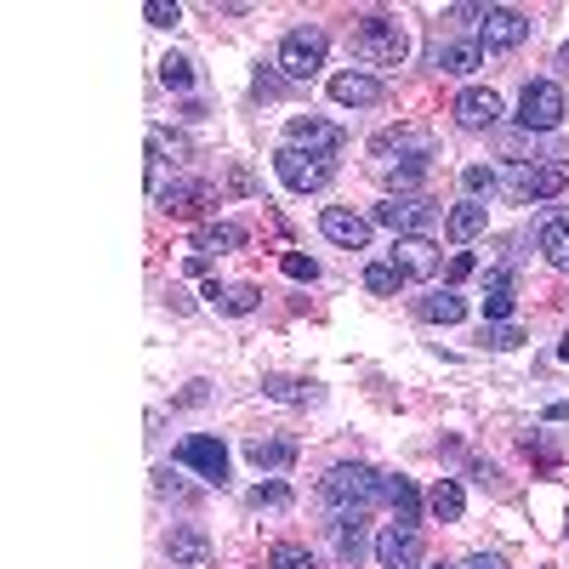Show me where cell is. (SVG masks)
Masks as SVG:
<instances>
[{
	"mask_svg": "<svg viewBox=\"0 0 569 569\" xmlns=\"http://www.w3.org/2000/svg\"><path fill=\"white\" fill-rule=\"evenodd\" d=\"M427 160H433V137L416 131V126H393V131H382L370 142V166L382 171L388 182H399V188L421 182Z\"/></svg>",
	"mask_w": 569,
	"mask_h": 569,
	"instance_id": "obj_1",
	"label": "cell"
},
{
	"mask_svg": "<svg viewBox=\"0 0 569 569\" xmlns=\"http://www.w3.org/2000/svg\"><path fill=\"white\" fill-rule=\"evenodd\" d=\"M382 496H388V479L376 467H365V461H342V467H330L325 479H319V501L337 512V518L365 512L370 501H382Z\"/></svg>",
	"mask_w": 569,
	"mask_h": 569,
	"instance_id": "obj_2",
	"label": "cell"
},
{
	"mask_svg": "<svg viewBox=\"0 0 569 569\" xmlns=\"http://www.w3.org/2000/svg\"><path fill=\"white\" fill-rule=\"evenodd\" d=\"M353 58L365 63V69H399L405 58H410V29L399 23V18H365L359 29H353Z\"/></svg>",
	"mask_w": 569,
	"mask_h": 569,
	"instance_id": "obj_3",
	"label": "cell"
},
{
	"mask_svg": "<svg viewBox=\"0 0 569 569\" xmlns=\"http://www.w3.org/2000/svg\"><path fill=\"white\" fill-rule=\"evenodd\" d=\"M325 29H291L279 40V58H273V69H284V80H313L319 69H325Z\"/></svg>",
	"mask_w": 569,
	"mask_h": 569,
	"instance_id": "obj_4",
	"label": "cell"
},
{
	"mask_svg": "<svg viewBox=\"0 0 569 569\" xmlns=\"http://www.w3.org/2000/svg\"><path fill=\"white\" fill-rule=\"evenodd\" d=\"M376 222L393 228L399 240H410V233H427L439 222V206L427 200V194H388L382 206H376Z\"/></svg>",
	"mask_w": 569,
	"mask_h": 569,
	"instance_id": "obj_5",
	"label": "cell"
},
{
	"mask_svg": "<svg viewBox=\"0 0 569 569\" xmlns=\"http://www.w3.org/2000/svg\"><path fill=\"white\" fill-rule=\"evenodd\" d=\"M563 86L558 80H530L525 86V98H518V126L525 131H552L563 120Z\"/></svg>",
	"mask_w": 569,
	"mask_h": 569,
	"instance_id": "obj_6",
	"label": "cell"
},
{
	"mask_svg": "<svg viewBox=\"0 0 569 569\" xmlns=\"http://www.w3.org/2000/svg\"><path fill=\"white\" fill-rule=\"evenodd\" d=\"M177 461H182V467H194L200 479L217 485V490L228 485V445H222L217 433H188V439L177 445Z\"/></svg>",
	"mask_w": 569,
	"mask_h": 569,
	"instance_id": "obj_7",
	"label": "cell"
},
{
	"mask_svg": "<svg viewBox=\"0 0 569 569\" xmlns=\"http://www.w3.org/2000/svg\"><path fill=\"white\" fill-rule=\"evenodd\" d=\"M273 171H279L284 188H297V194H319V188L330 182V160L302 154V149H279L273 154Z\"/></svg>",
	"mask_w": 569,
	"mask_h": 569,
	"instance_id": "obj_8",
	"label": "cell"
},
{
	"mask_svg": "<svg viewBox=\"0 0 569 569\" xmlns=\"http://www.w3.org/2000/svg\"><path fill=\"white\" fill-rule=\"evenodd\" d=\"M530 40V18L512 12V7H485L479 18V46H490V52H512V46Z\"/></svg>",
	"mask_w": 569,
	"mask_h": 569,
	"instance_id": "obj_9",
	"label": "cell"
},
{
	"mask_svg": "<svg viewBox=\"0 0 569 569\" xmlns=\"http://www.w3.org/2000/svg\"><path fill=\"white\" fill-rule=\"evenodd\" d=\"M284 149H302V154H319V160H330V154L342 149V126L313 120V114H297L291 126H284Z\"/></svg>",
	"mask_w": 569,
	"mask_h": 569,
	"instance_id": "obj_10",
	"label": "cell"
},
{
	"mask_svg": "<svg viewBox=\"0 0 569 569\" xmlns=\"http://www.w3.org/2000/svg\"><path fill=\"white\" fill-rule=\"evenodd\" d=\"M421 530L416 525H388L382 536H376V563L382 569H421Z\"/></svg>",
	"mask_w": 569,
	"mask_h": 569,
	"instance_id": "obj_11",
	"label": "cell"
},
{
	"mask_svg": "<svg viewBox=\"0 0 569 569\" xmlns=\"http://www.w3.org/2000/svg\"><path fill=\"white\" fill-rule=\"evenodd\" d=\"M319 228H325V240L342 246V251H365V246H370V217H359V211L325 206V211H319Z\"/></svg>",
	"mask_w": 569,
	"mask_h": 569,
	"instance_id": "obj_12",
	"label": "cell"
},
{
	"mask_svg": "<svg viewBox=\"0 0 569 569\" xmlns=\"http://www.w3.org/2000/svg\"><path fill=\"white\" fill-rule=\"evenodd\" d=\"M467 131H490L496 120H501V98H496V91L490 86H467L461 91V98H456V109H450Z\"/></svg>",
	"mask_w": 569,
	"mask_h": 569,
	"instance_id": "obj_13",
	"label": "cell"
},
{
	"mask_svg": "<svg viewBox=\"0 0 569 569\" xmlns=\"http://www.w3.org/2000/svg\"><path fill=\"white\" fill-rule=\"evenodd\" d=\"M166 558H171L177 569H206V563H211V536H206L200 525H177V530L166 536Z\"/></svg>",
	"mask_w": 569,
	"mask_h": 569,
	"instance_id": "obj_14",
	"label": "cell"
},
{
	"mask_svg": "<svg viewBox=\"0 0 569 569\" xmlns=\"http://www.w3.org/2000/svg\"><path fill=\"white\" fill-rule=\"evenodd\" d=\"M405 279H427L439 268V246L427 240V233H410V240H393V257H388Z\"/></svg>",
	"mask_w": 569,
	"mask_h": 569,
	"instance_id": "obj_15",
	"label": "cell"
},
{
	"mask_svg": "<svg viewBox=\"0 0 569 569\" xmlns=\"http://www.w3.org/2000/svg\"><path fill=\"white\" fill-rule=\"evenodd\" d=\"M536 251H541L558 273H569V211H547V217L536 222Z\"/></svg>",
	"mask_w": 569,
	"mask_h": 569,
	"instance_id": "obj_16",
	"label": "cell"
},
{
	"mask_svg": "<svg viewBox=\"0 0 569 569\" xmlns=\"http://www.w3.org/2000/svg\"><path fill=\"white\" fill-rule=\"evenodd\" d=\"M563 182H569L563 166H518V171H512V194H525V200H552V194H563Z\"/></svg>",
	"mask_w": 569,
	"mask_h": 569,
	"instance_id": "obj_17",
	"label": "cell"
},
{
	"mask_svg": "<svg viewBox=\"0 0 569 569\" xmlns=\"http://www.w3.org/2000/svg\"><path fill=\"white\" fill-rule=\"evenodd\" d=\"M330 98H337L342 109H370L376 98H382V80L365 74V69H348V74L330 80Z\"/></svg>",
	"mask_w": 569,
	"mask_h": 569,
	"instance_id": "obj_18",
	"label": "cell"
},
{
	"mask_svg": "<svg viewBox=\"0 0 569 569\" xmlns=\"http://www.w3.org/2000/svg\"><path fill=\"white\" fill-rule=\"evenodd\" d=\"M416 319H427V325H461L467 319V302L450 291H427V297H416Z\"/></svg>",
	"mask_w": 569,
	"mask_h": 569,
	"instance_id": "obj_19",
	"label": "cell"
},
{
	"mask_svg": "<svg viewBox=\"0 0 569 569\" xmlns=\"http://www.w3.org/2000/svg\"><path fill=\"white\" fill-rule=\"evenodd\" d=\"M246 461L257 472H284V467L297 461V445L291 439H246Z\"/></svg>",
	"mask_w": 569,
	"mask_h": 569,
	"instance_id": "obj_20",
	"label": "cell"
},
{
	"mask_svg": "<svg viewBox=\"0 0 569 569\" xmlns=\"http://www.w3.org/2000/svg\"><path fill=\"white\" fill-rule=\"evenodd\" d=\"M450 240H479V233L490 228V206H479V200H461L456 211H450Z\"/></svg>",
	"mask_w": 569,
	"mask_h": 569,
	"instance_id": "obj_21",
	"label": "cell"
},
{
	"mask_svg": "<svg viewBox=\"0 0 569 569\" xmlns=\"http://www.w3.org/2000/svg\"><path fill=\"white\" fill-rule=\"evenodd\" d=\"M427 512H433L439 525H456V518L467 512V496H461V485H456V479H439V485H433V496H427Z\"/></svg>",
	"mask_w": 569,
	"mask_h": 569,
	"instance_id": "obj_22",
	"label": "cell"
},
{
	"mask_svg": "<svg viewBox=\"0 0 569 569\" xmlns=\"http://www.w3.org/2000/svg\"><path fill=\"white\" fill-rule=\"evenodd\" d=\"M512 313V279L507 273H485V325H501Z\"/></svg>",
	"mask_w": 569,
	"mask_h": 569,
	"instance_id": "obj_23",
	"label": "cell"
},
{
	"mask_svg": "<svg viewBox=\"0 0 569 569\" xmlns=\"http://www.w3.org/2000/svg\"><path fill=\"white\" fill-rule=\"evenodd\" d=\"M365 547H370V530H365V512H348L342 525H337V552H342L348 563H359V558H365Z\"/></svg>",
	"mask_w": 569,
	"mask_h": 569,
	"instance_id": "obj_24",
	"label": "cell"
},
{
	"mask_svg": "<svg viewBox=\"0 0 569 569\" xmlns=\"http://www.w3.org/2000/svg\"><path fill=\"white\" fill-rule=\"evenodd\" d=\"M479 63H485V46L479 40H456V46H445V52H439V69L445 74H472Z\"/></svg>",
	"mask_w": 569,
	"mask_h": 569,
	"instance_id": "obj_25",
	"label": "cell"
},
{
	"mask_svg": "<svg viewBox=\"0 0 569 569\" xmlns=\"http://www.w3.org/2000/svg\"><path fill=\"white\" fill-rule=\"evenodd\" d=\"M382 501L393 507L399 525H416V518H421V496H416V485H410V479H388V496H382Z\"/></svg>",
	"mask_w": 569,
	"mask_h": 569,
	"instance_id": "obj_26",
	"label": "cell"
},
{
	"mask_svg": "<svg viewBox=\"0 0 569 569\" xmlns=\"http://www.w3.org/2000/svg\"><path fill=\"white\" fill-rule=\"evenodd\" d=\"M240 246H246V228H240V222H211V228L200 233V251H217V257H222V251H240Z\"/></svg>",
	"mask_w": 569,
	"mask_h": 569,
	"instance_id": "obj_27",
	"label": "cell"
},
{
	"mask_svg": "<svg viewBox=\"0 0 569 569\" xmlns=\"http://www.w3.org/2000/svg\"><path fill=\"white\" fill-rule=\"evenodd\" d=\"M399 284H410V279H405L393 262H370V268H365V291H370V297H399Z\"/></svg>",
	"mask_w": 569,
	"mask_h": 569,
	"instance_id": "obj_28",
	"label": "cell"
},
{
	"mask_svg": "<svg viewBox=\"0 0 569 569\" xmlns=\"http://www.w3.org/2000/svg\"><path fill=\"white\" fill-rule=\"evenodd\" d=\"M268 399H284V405H313L319 399V388L313 382H291V376H268Z\"/></svg>",
	"mask_w": 569,
	"mask_h": 569,
	"instance_id": "obj_29",
	"label": "cell"
},
{
	"mask_svg": "<svg viewBox=\"0 0 569 569\" xmlns=\"http://www.w3.org/2000/svg\"><path fill=\"white\" fill-rule=\"evenodd\" d=\"M166 211H177V217H194L200 211V200H206V188L200 182H177V188H166Z\"/></svg>",
	"mask_w": 569,
	"mask_h": 569,
	"instance_id": "obj_30",
	"label": "cell"
},
{
	"mask_svg": "<svg viewBox=\"0 0 569 569\" xmlns=\"http://www.w3.org/2000/svg\"><path fill=\"white\" fill-rule=\"evenodd\" d=\"M518 342H525V325H512V319L485 325V348H490V353H512Z\"/></svg>",
	"mask_w": 569,
	"mask_h": 569,
	"instance_id": "obj_31",
	"label": "cell"
},
{
	"mask_svg": "<svg viewBox=\"0 0 569 569\" xmlns=\"http://www.w3.org/2000/svg\"><path fill=\"white\" fill-rule=\"evenodd\" d=\"M268 563H273V569H319V558H313L308 547H297V541H279V547L268 552Z\"/></svg>",
	"mask_w": 569,
	"mask_h": 569,
	"instance_id": "obj_32",
	"label": "cell"
},
{
	"mask_svg": "<svg viewBox=\"0 0 569 569\" xmlns=\"http://www.w3.org/2000/svg\"><path fill=\"white\" fill-rule=\"evenodd\" d=\"M160 80H166L171 91H188V86H194V63H188V58H177V52H171V58L160 63Z\"/></svg>",
	"mask_w": 569,
	"mask_h": 569,
	"instance_id": "obj_33",
	"label": "cell"
},
{
	"mask_svg": "<svg viewBox=\"0 0 569 569\" xmlns=\"http://www.w3.org/2000/svg\"><path fill=\"white\" fill-rule=\"evenodd\" d=\"M496 182H501L496 166H467V171H461V188H467V194H496Z\"/></svg>",
	"mask_w": 569,
	"mask_h": 569,
	"instance_id": "obj_34",
	"label": "cell"
},
{
	"mask_svg": "<svg viewBox=\"0 0 569 569\" xmlns=\"http://www.w3.org/2000/svg\"><path fill=\"white\" fill-rule=\"evenodd\" d=\"M257 302H262L257 284H233V291H222V308H228V313H251Z\"/></svg>",
	"mask_w": 569,
	"mask_h": 569,
	"instance_id": "obj_35",
	"label": "cell"
},
{
	"mask_svg": "<svg viewBox=\"0 0 569 569\" xmlns=\"http://www.w3.org/2000/svg\"><path fill=\"white\" fill-rule=\"evenodd\" d=\"M246 501H251V507H291V485H279V479H273V485H257Z\"/></svg>",
	"mask_w": 569,
	"mask_h": 569,
	"instance_id": "obj_36",
	"label": "cell"
},
{
	"mask_svg": "<svg viewBox=\"0 0 569 569\" xmlns=\"http://www.w3.org/2000/svg\"><path fill=\"white\" fill-rule=\"evenodd\" d=\"M142 18H149L154 29H171V23H182V7H177V0H149V7H142Z\"/></svg>",
	"mask_w": 569,
	"mask_h": 569,
	"instance_id": "obj_37",
	"label": "cell"
},
{
	"mask_svg": "<svg viewBox=\"0 0 569 569\" xmlns=\"http://www.w3.org/2000/svg\"><path fill=\"white\" fill-rule=\"evenodd\" d=\"M279 268L291 273V279H308V284L319 279V262H313V257H302V251H284V257H279Z\"/></svg>",
	"mask_w": 569,
	"mask_h": 569,
	"instance_id": "obj_38",
	"label": "cell"
},
{
	"mask_svg": "<svg viewBox=\"0 0 569 569\" xmlns=\"http://www.w3.org/2000/svg\"><path fill=\"white\" fill-rule=\"evenodd\" d=\"M456 569H507V558H501V552H472V558H461Z\"/></svg>",
	"mask_w": 569,
	"mask_h": 569,
	"instance_id": "obj_39",
	"label": "cell"
},
{
	"mask_svg": "<svg viewBox=\"0 0 569 569\" xmlns=\"http://www.w3.org/2000/svg\"><path fill=\"white\" fill-rule=\"evenodd\" d=\"M467 273H472V257H467V251H461V257H450V284H456V279H467Z\"/></svg>",
	"mask_w": 569,
	"mask_h": 569,
	"instance_id": "obj_40",
	"label": "cell"
},
{
	"mask_svg": "<svg viewBox=\"0 0 569 569\" xmlns=\"http://www.w3.org/2000/svg\"><path fill=\"white\" fill-rule=\"evenodd\" d=\"M547 421H558V427H563V421H569V405H547Z\"/></svg>",
	"mask_w": 569,
	"mask_h": 569,
	"instance_id": "obj_41",
	"label": "cell"
},
{
	"mask_svg": "<svg viewBox=\"0 0 569 569\" xmlns=\"http://www.w3.org/2000/svg\"><path fill=\"white\" fill-rule=\"evenodd\" d=\"M558 359H569V337H563V342H558Z\"/></svg>",
	"mask_w": 569,
	"mask_h": 569,
	"instance_id": "obj_42",
	"label": "cell"
}]
</instances>
